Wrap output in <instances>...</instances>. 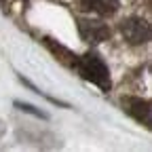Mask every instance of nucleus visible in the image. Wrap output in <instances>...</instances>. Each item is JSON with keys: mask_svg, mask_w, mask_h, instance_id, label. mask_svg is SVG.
<instances>
[{"mask_svg": "<svg viewBox=\"0 0 152 152\" xmlns=\"http://www.w3.org/2000/svg\"><path fill=\"white\" fill-rule=\"evenodd\" d=\"M74 70L78 72L85 80L97 85L102 91H108L110 89V72H108V66L104 64V59H102L97 53H85L80 57H76Z\"/></svg>", "mask_w": 152, "mask_h": 152, "instance_id": "nucleus-1", "label": "nucleus"}, {"mask_svg": "<svg viewBox=\"0 0 152 152\" xmlns=\"http://www.w3.org/2000/svg\"><path fill=\"white\" fill-rule=\"evenodd\" d=\"M121 32L125 36V40L131 45H146L150 40V26L146 19L142 17H129L123 21Z\"/></svg>", "mask_w": 152, "mask_h": 152, "instance_id": "nucleus-2", "label": "nucleus"}, {"mask_svg": "<svg viewBox=\"0 0 152 152\" xmlns=\"http://www.w3.org/2000/svg\"><path fill=\"white\" fill-rule=\"evenodd\" d=\"M78 34L85 42H102L110 36V28L104 21L95 19H80L78 21Z\"/></svg>", "mask_w": 152, "mask_h": 152, "instance_id": "nucleus-3", "label": "nucleus"}, {"mask_svg": "<svg viewBox=\"0 0 152 152\" xmlns=\"http://www.w3.org/2000/svg\"><path fill=\"white\" fill-rule=\"evenodd\" d=\"M123 108L127 114H131L137 123L146 125L150 129V123H152V108H150V102L148 99H142V97H125L123 99Z\"/></svg>", "mask_w": 152, "mask_h": 152, "instance_id": "nucleus-4", "label": "nucleus"}, {"mask_svg": "<svg viewBox=\"0 0 152 152\" xmlns=\"http://www.w3.org/2000/svg\"><path fill=\"white\" fill-rule=\"evenodd\" d=\"M85 11H93L97 15H112L118 11V0H80Z\"/></svg>", "mask_w": 152, "mask_h": 152, "instance_id": "nucleus-5", "label": "nucleus"}, {"mask_svg": "<svg viewBox=\"0 0 152 152\" xmlns=\"http://www.w3.org/2000/svg\"><path fill=\"white\" fill-rule=\"evenodd\" d=\"M45 45L49 47V51L53 53V55H57V59L59 61H64L66 66H70V68H74V61H76V55L70 51V49H66V47H61L59 42H53L51 38H45Z\"/></svg>", "mask_w": 152, "mask_h": 152, "instance_id": "nucleus-6", "label": "nucleus"}, {"mask_svg": "<svg viewBox=\"0 0 152 152\" xmlns=\"http://www.w3.org/2000/svg\"><path fill=\"white\" fill-rule=\"evenodd\" d=\"M15 106H17L19 110H23V112H30V114H34V116H38V118H47V114H45V112L36 110V108H34V106H30V104H21V102H15Z\"/></svg>", "mask_w": 152, "mask_h": 152, "instance_id": "nucleus-7", "label": "nucleus"}]
</instances>
